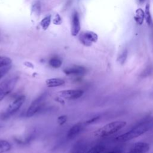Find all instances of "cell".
<instances>
[{
  "mask_svg": "<svg viewBox=\"0 0 153 153\" xmlns=\"http://www.w3.org/2000/svg\"><path fill=\"white\" fill-rule=\"evenodd\" d=\"M153 128V117L148 116L140 120L127 132L118 136L115 140L118 142H126L135 139Z\"/></svg>",
  "mask_w": 153,
  "mask_h": 153,
  "instance_id": "1",
  "label": "cell"
},
{
  "mask_svg": "<svg viewBox=\"0 0 153 153\" xmlns=\"http://www.w3.org/2000/svg\"><path fill=\"white\" fill-rule=\"evenodd\" d=\"M126 124V121L121 120L111 122L96 130L95 132V135L100 137L111 136L123 128Z\"/></svg>",
  "mask_w": 153,
  "mask_h": 153,
  "instance_id": "2",
  "label": "cell"
},
{
  "mask_svg": "<svg viewBox=\"0 0 153 153\" xmlns=\"http://www.w3.org/2000/svg\"><path fill=\"white\" fill-rule=\"evenodd\" d=\"M18 79L19 76H16L6 79L0 83V101L12 91Z\"/></svg>",
  "mask_w": 153,
  "mask_h": 153,
  "instance_id": "3",
  "label": "cell"
},
{
  "mask_svg": "<svg viewBox=\"0 0 153 153\" xmlns=\"http://www.w3.org/2000/svg\"><path fill=\"white\" fill-rule=\"evenodd\" d=\"M47 92L43 93L32 102L27 111H26V115L27 117H31L33 116L41 109L47 98Z\"/></svg>",
  "mask_w": 153,
  "mask_h": 153,
  "instance_id": "4",
  "label": "cell"
},
{
  "mask_svg": "<svg viewBox=\"0 0 153 153\" xmlns=\"http://www.w3.org/2000/svg\"><path fill=\"white\" fill-rule=\"evenodd\" d=\"M26 97L24 95H22L16 98L7 108L5 112L1 114V119H6L15 114L22 106L25 101Z\"/></svg>",
  "mask_w": 153,
  "mask_h": 153,
  "instance_id": "5",
  "label": "cell"
},
{
  "mask_svg": "<svg viewBox=\"0 0 153 153\" xmlns=\"http://www.w3.org/2000/svg\"><path fill=\"white\" fill-rule=\"evenodd\" d=\"M79 39L80 42L85 46H90L93 43L96 42L98 39L97 35L92 31H85L79 36Z\"/></svg>",
  "mask_w": 153,
  "mask_h": 153,
  "instance_id": "6",
  "label": "cell"
},
{
  "mask_svg": "<svg viewBox=\"0 0 153 153\" xmlns=\"http://www.w3.org/2000/svg\"><path fill=\"white\" fill-rule=\"evenodd\" d=\"M59 95L66 99L74 100L77 99L81 97L84 94V91L79 89L76 90H66L59 91Z\"/></svg>",
  "mask_w": 153,
  "mask_h": 153,
  "instance_id": "7",
  "label": "cell"
},
{
  "mask_svg": "<svg viewBox=\"0 0 153 153\" xmlns=\"http://www.w3.org/2000/svg\"><path fill=\"white\" fill-rule=\"evenodd\" d=\"M149 149V145L146 142H139L134 143L126 153H146Z\"/></svg>",
  "mask_w": 153,
  "mask_h": 153,
  "instance_id": "8",
  "label": "cell"
},
{
  "mask_svg": "<svg viewBox=\"0 0 153 153\" xmlns=\"http://www.w3.org/2000/svg\"><path fill=\"white\" fill-rule=\"evenodd\" d=\"M63 72L67 75H82L87 72V69L85 67L79 65H74L66 68L63 69Z\"/></svg>",
  "mask_w": 153,
  "mask_h": 153,
  "instance_id": "9",
  "label": "cell"
},
{
  "mask_svg": "<svg viewBox=\"0 0 153 153\" xmlns=\"http://www.w3.org/2000/svg\"><path fill=\"white\" fill-rule=\"evenodd\" d=\"M85 123H78L71 127V128L68 130L67 133V138L69 140L74 139L78 134H79L81 131L84 129Z\"/></svg>",
  "mask_w": 153,
  "mask_h": 153,
  "instance_id": "10",
  "label": "cell"
},
{
  "mask_svg": "<svg viewBox=\"0 0 153 153\" xmlns=\"http://www.w3.org/2000/svg\"><path fill=\"white\" fill-rule=\"evenodd\" d=\"M80 22L78 14L76 11H74L72 15L71 22V33L73 36L78 35L80 30Z\"/></svg>",
  "mask_w": 153,
  "mask_h": 153,
  "instance_id": "11",
  "label": "cell"
},
{
  "mask_svg": "<svg viewBox=\"0 0 153 153\" xmlns=\"http://www.w3.org/2000/svg\"><path fill=\"white\" fill-rule=\"evenodd\" d=\"M87 151V146L84 142L79 140L74 145L69 153H85Z\"/></svg>",
  "mask_w": 153,
  "mask_h": 153,
  "instance_id": "12",
  "label": "cell"
},
{
  "mask_svg": "<svg viewBox=\"0 0 153 153\" xmlns=\"http://www.w3.org/2000/svg\"><path fill=\"white\" fill-rule=\"evenodd\" d=\"M45 82L48 87L52 88L61 86L65 83V81L63 79L59 78H52L47 79Z\"/></svg>",
  "mask_w": 153,
  "mask_h": 153,
  "instance_id": "13",
  "label": "cell"
},
{
  "mask_svg": "<svg viewBox=\"0 0 153 153\" xmlns=\"http://www.w3.org/2000/svg\"><path fill=\"white\" fill-rule=\"evenodd\" d=\"M134 19L137 24L141 25L145 19V11L142 8L137 9L135 11Z\"/></svg>",
  "mask_w": 153,
  "mask_h": 153,
  "instance_id": "14",
  "label": "cell"
},
{
  "mask_svg": "<svg viewBox=\"0 0 153 153\" xmlns=\"http://www.w3.org/2000/svg\"><path fill=\"white\" fill-rule=\"evenodd\" d=\"M105 149V145L102 144H97L87 150L85 153H103Z\"/></svg>",
  "mask_w": 153,
  "mask_h": 153,
  "instance_id": "15",
  "label": "cell"
},
{
  "mask_svg": "<svg viewBox=\"0 0 153 153\" xmlns=\"http://www.w3.org/2000/svg\"><path fill=\"white\" fill-rule=\"evenodd\" d=\"M11 148V144L8 141L0 139V153L6 152L10 151Z\"/></svg>",
  "mask_w": 153,
  "mask_h": 153,
  "instance_id": "16",
  "label": "cell"
},
{
  "mask_svg": "<svg viewBox=\"0 0 153 153\" xmlns=\"http://www.w3.org/2000/svg\"><path fill=\"white\" fill-rule=\"evenodd\" d=\"M145 19L148 25L151 26L152 24L151 15L150 13V6L149 4H146L145 10Z\"/></svg>",
  "mask_w": 153,
  "mask_h": 153,
  "instance_id": "17",
  "label": "cell"
},
{
  "mask_svg": "<svg viewBox=\"0 0 153 153\" xmlns=\"http://www.w3.org/2000/svg\"><path fill=\"white\" fill-rule=\"evenodd\" d=\"M127 54H128V51L127 49H124L119 54L117 58V61L120 63L121 65H123L127 57Z\"/></svg>",
  "mask_w": 153,
  "mask_h": 153,
  "instance_id": "18",
  "label": "cell"
},
{
  "mask_svg": "<svg viewBox=\"0 0 153 153\" xmlns=\"http://www.w3.org/2000/svg\"><path fill=\"white\" fill-rule=\"evenodd\" d=\"M62 64V60L57 57H53L49 61V65L54 68H59Z\"/></svg>",
  "mask_w": 153,
  "mask_h": 153,
  "instance_id": "19",
  "label": "cell"
},
{
  "mask_svg": "<svg viewBox=\"0 0 153 153\" xmlns=\"http://www.w3.org/2000/svg\"><path fill=\"white\" fill-rule=\"evenodd\" d=\"M11 59L6 56H0V68L8 66L11 63Z\"/></svg>",
  "mask_w": 153,
  "mask_h": 153,
  "instance_id": "20",
  "label": "cell"
},
{
  "mask_svg": "<svg viewBox=\"0 0 153 153\" xmlns=\"http://www.w3.org/2000/svg\"><path fill=\"white\" fill-rule=\"evenodd\" d=\"M51 16H47L44 17L41 22V26L44 30H46L50 25Z\"/></svg>",
  "mask_w": 153,
  "mask_h": 153,
  "instance_id": "21",
  "label": "cell"
},
{
  "mask_svg": "<svg viewBox=\"0 0 153 153\" xmlns=\"http://www.w3.org/2000/svg\"><path fill=\"white\" fill-rule=\"evenodd\" d=\"M67 119H68V117H67L66 115H61V116H59L58 117L57 122H58L59 125L62 126V125L64 124L66 122Z\"/></svg>",
  "mask_w": 153,
  "mask_h": 153,
  "instance_id": "22",
  "label": "cell"
},
{
  "mask_svg": "<svg viewBox=\"0 0 153 153\" xmlns=\"http://www.w3.org/2000/svg\"><path fill=\"white\" fill-rule=\"evenodd\" d=\"M10 69H11V66H8L2 68V69H0V79L2 78L10 71Z\"/></svg>",
  "mask_w": 153,
  "mask_h": 153,
  "instance_id": "23",
  "label": "cell"
},
{
  "mask_svg": "<svg viewBox=\"0 0 153 153\" xmlns=\"http://www.w3.org/2000/svg\"><path fill=\"white\" fill-rule=\"evenodd\" d=\"M61 20H60V17L59 16L57 15L56 17H55L54 20V23L56 24V25H59L61 23Z\"/></svg>",
  "mask_w": 153,
  "mask_h": 153,
  "instance_id": "24",
  "label": "cell"
},
{
  "mask_svg": "<svg viewBox=\"0 0 153 153\" xmlns=\"http://www.w3.org/2000/svg\"><path fill=\"white\" fill-rule=\"evenodd\" d=\"M105 153H122L120 149H114V150H112V151H109L108 152H106Z\"/></svg>",
  "mask_w": 153,
  "mask_h": 153,
  "instance_id": "25",
  "label": "cell"
},
{
  "mask_svg": "<svg viewBox=\"0 0 153 153\" xmlns=\"http://www.w3.org/2000/svg\"><path fill=\"white\" fill-rule=\"evenodd\" d=\"M145 0H138V2L139 4H142L144 2Z\"/></svg>",
  "mask_w": 153,
  "mask_h": 153,
  "instance_id": "26",
  "label": "cell"
},
{
  "mask_svg": "<svg viewBox=\"0 0 153 153\" xmlns=\"http://www.w3.org/2000/svg\"><path fill=\"white\" fill-rule=\"evenodd\" d=\"M2 127H3V125H2V124H1V123H0V128H2Z\"/></svg>",
  "mask_w": 153,
  "mask_h": 153,
  "instance_id": "27",
  "label": "cell"
}]
</instances>
